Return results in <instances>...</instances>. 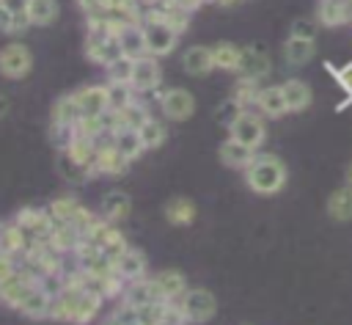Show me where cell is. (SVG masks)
<instances>
[{
    "label": "cell",
    "mask_w": 352,
    "mask_h": 325,
    "mask_svg": "<svg viewBox=\"0 0 352 325\" xmlns=\"http://www.w3.org/2000/svg\"><path fill=\"white\" fill-rule=\"evenodd\" d=\"M104 297L85 286H63L50 306V319L69 322V325H88L96 319Z\"/></svg>",
    "instance_id": "6da1fadb"
},
{
    "label": "cell",
    "mask_w": 352,
    "mask_h": 325,
    "mask_svg": "<svg viewBox=\"0 0 352 325\" xmlns=\"http://www.w3.org/2000/svg\"><path fill=\"white\" fill-rule=\"evenodd\" d=\"M245 174V185L258 193V196H275L286 187V179H289V171L283 165L280 157L275 154H258L250 160V165L242 171Z\"/></svg>",
    "instance_id": "7a4b0ae2"
},
{
    "label": "cell",
    "mask_w": 352,
    "mask_h": 325,
    "mask_svg": "<svg viewBox=\"0 0 352 325\" xmlns=\"http://www.w3.org/2000/svg\"><path fill=\"white\" fill-rule=\"evenodd\" d=\"M176 306H179V314H182V319L187 325H204V322H209L217 314V297L209 289H204V286L187 289L176 300Z\"/></svg>",
    "instance_id": "3957f363"
},
{
    "label": "cell",
    "mask_w": 352,
    "mask_h": 325,
    "mask_svg": "<svg viewBox=\"0 0 352 325\" xmlns=\"http://www.w3.org/2000/svg\"><path fill=\"white\" fill-rule=\"evenodd\" d=\"M228 138H234V140H239V143H245V146H250V149H258L261 143H264V138H267V124H264V118L258 116V113H250V110H242L231 124H228Z\"/></svg>",
    "instance_id": "277c9868"
},
{
    "label": "cell",
    "mask_w": 352,
    "mask_h": 325,
    "mask_svg": "<svg viewBox=\"0 0 352 325\" xmlns=\"http://www.w3.org/2000/svg\"><path fill=\"white\" fill-rule=\"evenodd\" d=\"M33 286H38V278H36L25 264L16 262V270L0 284V303L8 306V308H16V306L22 303V297H25Z\"/></svg>",
    "instance_id": "5b68a950"
},
{
    "label": "cell",
    "mask_w": 352,
    "mask_h": 325,
    "mask_svg": "<svg viewBox=\"0 0 352 325\" xmlns=\"http://www.w3.org/2000/svg\"><path fill=\"white\" fill-rule=\"evenodd\" d=\"M33 69V55L25 44L19 41H11L0 50V74L8 77V80H22L28 77Z\"/></svg>",
    "instance_id": "8992f818"
},
{
    "label": "cell",
    "mask_w": 352,
    "mask_h": 325,
    "mask_svg": "<svg viewBox=\"0 0 352 325\" xmlns=\"http://www.w3.org/2000/svg\"><path fill=\"white\" fill-rule=\"evenodd\" d=\"M11 223H16L30 240H44L55 220H52V215L44 207H22V209L14 212Z\"/></svg>",
    "instance_id": "52a82bcc"
},
{
    "label": "cell",
    "mask_w": 352,
    "mask_h": 325,
    "mask_svg": "<svg viewBox=\"0 0 352 325\" xmlns=\"http://www.w3.org/2000/svg\"><path fill=\"white\" fill-rule=\"evenodd\" d=\"M140 28H143V41H146V55L162 58V55H168V52L176 47V39H179V36H176L168 25L146 19V22H140Z\"/></svg>",
    "instance_id": "ba28073f"
},
{
    "label": "cell",
    "mask_w": 352,
    "mask_h": 325,
    "mask_svg": "<svg viewBox=\"0 0 352 325\" xmlns=\"http://www.w3.org/2000/svg\"><path fill=\"white\" fill-rule=\"evenodd\" d=\"M160 110L170 121H187L195 113V99L184 88H168L160 94Z\"/></svg>",
    "instance_id": "9c48e42d"
},
{
    "label": "cell",
    "mask_w": 352,
    "mask_h": 325,
    "mask_svg": "<svg viewBox=\"0 0 352 325\" xmlns=\"http://www.w3.org/2000/svg\"><path fill=\"white\" fill-rule=\"evenodd\" d=\"M162 80V72H160V63L157 58L151 55H143V58H135L132 61V91L135 94H148V91H157Z\"/></svg>",
    "instance_id": "30bf717a"
},
{
    "label": "cell",
    "mask_w": 352,
    "mask_h": 325,
    "mask_svg": "<svg viewBox=\"0 0 352 325\" xmlns=\"http://www.w3.org/2000/svg\"><path fill=\"white\" fill-rule=\"evenodd\" d=\"M85 58L96 66H107L113 63L116 58H121V50H118V41L116 36H104V33H88L85 36Z\"/></svg>",
    "instance_id": "8fae6325"
},
{
    "label": "cell",
    "mask_w": 352,
    "mask_h": 325,
    "mask_svg": "<svg viewBox=\"0 0 352 325\" xmlns=\"http://www.w3.org/2000/svg\"><path fill=\"white\" fill-rule=\"evenodd\" d=\"M272 72V61L261 47H242L239 50V66L236 74L239 77H250V80H264Z\"/></svg>",
    "instance_id": "7c38bea8"
},
{
    "label": "cell",
    "mask_w": 352,
    "mask_h": 325,
    "mask_svg": "<svg viewBox=\"0 0 352 325\" xmlns=\"http://www.w3.org/2000/svg\"><path fill=\"white\" fill-rule=\"evenodd\" d=\"M151 284L160 295V300H168V303H176L184 292H187V278L182 270L176 267H165V270H157L151 275Z\"/></svg>",
    "instance_id": "4fadbf2b"
},
{
    "label": "cell",
    "mask_w": 352,
    "mask_h": 325,
    "mask_svg": "<svg viewBox=\"0 0 352 325\" xmlns=\"http://www.w3.org/2000/svg\"><path fill=\"white\" fill-rule=\"evenodd\" d=\"M113 267H116V273H118L124 281H138V278H146V273H148V259H146V253H143L140 248L126 245V248L113 259Z\"/></svg>",
    "instance_id": "5bb4252c"
},
{
    "label": "cell",
    "mask_w": 352,
    "mask_h": 325,
    "mask_svg": "<svg viewBox=\"0 0 352 325\" xmlns=\"http://www.w3.org/2000/svg\"><path fill=\"white\" fill-rule=\"evenodd\" d=\"M126 165H129V160H126V157L113 146V140H110V138L99 140V146H96V160H94V174L118 176V174H124V171H126Z\"/></svg>",
    "instance_id": "9a60e30c"
},
{
    "label": "cell",
    "mask_w": 352,
    "mask_h": 325,
    "mask_svg": "<svg viewBox=\"0 0 352 325\" xmlns=\"http://www.w3.org/2000/svg\"><path fill=\"white\" fill-rule=\"evenodd\" d=\"M74 99H77V107H80V118H96L104 110H110L104 85H85V88L74 91Z\"/></svg>",
    "instance_id": "2e32d148"
},
{
    "label": "cell",
    "mask_w": 352,
    "mask_h": 325,
    "mask_svg": "<svg viewBox=\"0 0 352 325\" xmlns=\"http://www.w3.org/2000/svg\"><path fill=\"white\" fill-rule=\"evenodd\" d=\"M280 94L286 99V110L289 113H302L311 107L314 102V91L305 80H297V77H289L286 83H280Z\"/></svg>",
    "instance_id": "e0dca14e"
},
{
    "label": "cell",
    "mask_w": 352,
    "mask_h": 325,
    "mask_svg": "<svg viewBox=\"0 0 352 325\" xmlns=\"http://www.w3.org/2000/svg\"><path fill=\"white\" fill-rule=\"evenodd\" d=\"M157 300H160V295H157L151 278H138V281H126L124 284V292H121V303L124 306L146 308V306H151Z\"/></svg>",
    "instance_id": "ac0fdd59"
},
{
    "label": "cell",
    "mask_w": 352,
    "mask_h": 325,
    "mask_svg": "<svg viewBox=\"0 0 352 325\" xmlns=\"http://www.w3.org/2000/svg\"><path fill=\"white\" fill-rule=\"evenodd\" d=\"M253 107L258 110L261 118H280V116L289 113V110H286V99H283V94H280V85H261V91H258Z\"/></svg>",
    "instance_id": "d6986e66"
},
{
    "label": "cell",
    "mask_w": 352,
    "mask_h": 325,
    "mask_svg": "<svg viewBox=\"0 0 352 325\" xmlns=\"http://www.w3.org/2000/svg\"><path fill=\"white\" fill-rule=\"evenodd\" d=\"M217 154H220V162H223L226 168L245 171V168L250 165V160L256 157V149H250V146H245V143H239V140L228 138V140H223V143H220Z\"/></svg>",
    "instance_id": "ffe728a7"
},
{
    "label": "cell",
    "mask_w": 352,
    "mask_h": 325,
    "mask_svg": "<svg viewBox=\"0 0 352 325\" xmlns=\"http://www.w3.org/2000/svg\"><path fill=\"white\" fill-rule=\"evenodd\" d=\"M58 253H74V248L80 245V240H82V234H80V229H74L72 223H63V220H55L52 223V229H50V234L44 237Z\"/></svg>",
    "instance_id": "44dd1931"
},
{
    "label": "cell",
    "mask_w": 352,
    "mask_h": 325,
    "mask_svg": "<svg viewBox=\"0 0 352 325\" xmlns=\"http://www.w3.org/2000/svg\"><path fill=\"white\" fill-rule=\"evenodd\" d=\"M50 306H52V295L44 292L41 286H33L22 297V303L16 306V311L22 317H28V319H50Z\"/></svg>",
    "instance_id": "7402d4cb"
},
{
    "label": "cell",
    "mask_w": 352,
    "mask_h": 325,
    "mask_svg": "<svg viewBox=\"0 0 352 325\" xmlns=\"http://www.w3.org/2000/svg\"><path fill=\"white\" fill-rule=\"evenodd\" d=\"M349 6H352V0H319V3H316V22H319L322 28L346 25V19H349Z\"/></svg>",
    "instance_id": "603a6c76"
},
{
    "label": "cell",
    "mask_w": 352,
    "mask_h": 325,
    "mask_svg": "<svg viewBox=\"0 0 352 325\" xmlns=\"http://www.w3.org/2000/svg\"><path fill=\"white\" fill-rule=\"evenodd\" d=\"M324 209H327V218L336 220V223L352 220V187H349L346 182H344L341 187H336V190L327 196Z\"/></svg>",
    "instance_id": "cb8c5ba5"
},
{
    "label": "cell",
    "mask_w": 352,
    "mask_h": 325,
    "mask_svg": "<svg viewBox=\"0 0 352 325\" xmlns=\"http://www.w3.org/2000/svg\"><path fill=\"white\" fill-rule=\"evenodd\" d=\"M182 66H184V72L192 74V77H204V74H209V72L214 69L212 47H201V44L187 47L184 55H182Z\"/></svg>",
    "instance_id": "d4e9b609"
},
{
    "label": "cell",
    "mask_w": 352,
    "mask_h": 325,
    "mask_svg": "<svg viewBox=\"0 0 352 325\" xmlns=\"http://www.w3.org/2000/svg\"><path fill=\"white\" fill-rule=\"evenodd\" d=\"M116 41H118V50L124 58L135 61V58H143L146 55V41H143V28L140 25H126L116 33Z\"/></svg>",
    "instance_id": "484cf974"
},
{
    "label": "cell",
    "mask_w": 352,
    "mask_h": 325,
    "mask_svg": "<svg viewBox=\"0 0 352 325\" xmlns=\"http://www.w3.org/2000/svg\"><path fill=\"white\" fill-rule=\"evenodd\" d=\"M129 212H132V201H129V196H126L124 190H113V193H107V196L102 198L99 215H102L107 223H118V220H124Z\"/></svg>",
    "instance_id": "4316f807"
},
{
    "label": "cell",
    "mask_w": 352,
    "mask_h": 325,
    "mask_svg": "<svg viewBox=\"0 0 352 325\" xmlns=\"http://www.w3.org/2000/svg\"><path fill=\"white\" fill-rule=\"evenodd\" d=\"M314 55H316V44H314V39H297V36H289L286 44H283V61H286L289 66H305Z\"/></svg>",
    "instance_id": "83f0119b"
},
{
    "label": "cell",
    "mask_w": 352,
    "mask_h": 325,
    "mask_svg": "<svg viewBox=\"0 0 352 325\" xmlns=\"http://www.w3.org/2000/svg\"><path fill=\"white\" fill-rule=\"evenodd\" d=\"M58 0H28L25 3V17L33 28H44L52 25L58 19Z\"/></svg>",
    "instance_id": "f1b7e54d"
},
{
    "label": "cell",
    "mask_w": 352,
    "mask_h": 325,
    "mask_svg": "<svg viewBox=\"0 0 352 325\" xmlns=\"http://www.w3.org/2000/svg\"><path fill=\"white\" fill-rule=\"evenodd\" d=\"M80 121V107L74 94H63L55 99L52 113H50V124H60V127H74Z\"/></svg>",
    "instance_id": "f546056e"
},
{
    "label": "cell",
    "mask_w": 352,
    "mask_h": 325,
    "mask_svg": "<svg viewBox=\"0 0 352 325\" xmlns=\"http://www.w3.org/2000/svg\"><path fill=\"white\" fill-rule=\"evenodd\" d=\"M165 220L170 226H190L195 220V204L187 198V196H176L165 204Z\"/></svg>",
    "instance_id": "4dcf8cb0"
},
{
    "label": "cell",
    "mask_w": 352,
    "mask_h": 325,
    "mask_svg": "<svg viewBox=\"0 0 352 325\" xmlns=\"http://www.w3.org/2000/svg\"><path fill=\"white\" fill-rule=\"evenodd\" d=\"M28 245H30V237L16 223H6L3 226V234H0V251L3 253H8V256L16 259V256H25Z\"/></svg>",
    "instance_id": "1f68e13d"
},
{
    "label": "cell",
    "mask_w": 352,
    "mask_h": 325,
    "mask_svg": "<svg viewBox=\"0 0 352 325\" xmlns=\"http://www.w3.org/2000/svg\"><path fill=\"white\" fill-rule=\"evenodd\" d=\"M138 138H140V143H143V151H151V149H160V146L165 143L168 129H165V124H162L160 118L148 116V118L138 127Z\"/></svg>",
    "instance_id": "d6a6232c"
},
{
    "label": "cell",
    "mask_w": 352,
    "mask_h": 325,
    "mask_svg": "<svg viewBox=\"0 0 352 325\" xmlns=\"http://www.w3.org/2000/svg\"><path fill=\"white\" fill-rule=\"evenodd\" d=\"M113 116H116V129H138L151 113H148V107L143 102L135 99L132 105H126L121 110H113Z\"/></svg>",
    "instance_id": "836d02e7"
},
{
    "label": "cell",
    "mask_w": 352,
    "mask_h": 325,
    "mask_svg": "<svg viewBox=\"0 0 352 325\" xmlns=\"http://www.w3.org/2000/svg\"><path fill=\"white\" fill-rule=\"evenodd\" d=\"M55 168H58V174H60L63 179H69V182H77V185L94 176V168H88V165L77 162V160H74L72 154H66V151H60V154L55 157Z\"/></svg>",
    "instance_id": "e575fe53"
},
{
    "label": "cell",
    "mask_w": 352,
    "mask_h": 325,
    "mask_svg": "<svg viewBox=\"0 0 352 325\" xmlns=\"http://www.w3.org/2000/svg\"><path fill=\"white\" fill-rule=\"evenodd\" d=\"M96 146H99V140H94V138H85V135H77V132H74V138L69 140V146H66L63 151H66V154H72L77 162H82V165H88V168H94Z\"/></svg>",
    "instance_id": "d590c367"
},
{
    "label": "cell",
    "mask_w": 352,
    "mask_h": 325,
    "mask_svg": "<svg viewBox=\"0 0 352 325\" xmlns=\"http://www.w3.org/2000/svg\"><path fill=\"white\" fill-rule=\"evenodd\" d=\"M110 140H113V146H116L129 162L143 154V143H140V138H138V129H116V132L110 135Z\"/></svg>",
    "instance_id": "8d00e7d4"
},
{
    "label": "cell",
    "mask_w": 352,
    "mask_h": 325,
    "mask_svg": "<svg viewBox=\"0 0 352 325\" xmlns=\"http://www.w3.org/2000/svg\"><path fill=\"white\" fill-rule=\"evenodd\" d=\"M258 91H261V83H258V80L236 77V83H234V88H231V99H234L242 110H248V107H253V105H256Z\"/></svg>",
    "instance_id": "74e56055"
},
{
    "label": "cell",
    "mask_w": 352,
    "mask_h": 325,
    "mask_svg": "<svg viewBox=\"0 0 352 325\" xmlns=\"http://www.w3.org/2000/svg\"><path fill=\"white\" fill-rule=\"evenodd\" d=\"M212 61H214V69L236 72V66H239V47L231 44V41H220V44L212 47Z\"/></svg>",
    "instance_id": "f35d334b"
},
{
    "label": "cell",
    "mask_w": 352,
    "mask_h": 325,
    "mask_svg": "<svg viewBox=\"0 0 352 325\" xmlns=\"http://www.w3.org/2000/svg\"><path fill=\"white\" fill-rule=\"evenodd\" d=\"M104 91H107V107L110 110H121L138 99V94L132 91L129 83H107Z\"/></svg>",
    "instance_id": "ab89813d"
},
{
    "label": "cell",
    "mask_w": 352,
    "mask_h": 325,
    "mask_svg": "<svg viewBox=\"0 0 352 325\" xmlns=\"http://www.w3.org/2000/svg\"><path fill=\"white\" fill-rule=\"evenodd\" d=\"M80 204H77V198L74 196H58V198H52L50 201V207H47V212L52 215V220H69L72 215H74V209H77Z\"/></svg>",
    "instance_id": "60d3db41"
},
{
    "label": "cell",
    "mask_w": 352,
    "mask_h": 325,
    "mask_svg": "<svg viewBox=\"0 0 352 325\" xmlns=\"http://www.w3.org/2000/svg\"><path fill=\"white\" fill-rule=\"evenodd\" d=\"M104 72H107V83H132V61L124 55L107 63Z\"/></svg>",
    "instance_id": "b9f144b4"
},
{
    "label": "cell",
    "mask_w": 352,
    "mask_h": 325,
    "mask_svg": "<svg viewBox=\"0 0 352 325\" xmlns=\"http://www.w3.org/2000/svg\"><path fill=\"white\" fill-rule=\"evenodd\" d=\"M30 28L25 14H11L8 8L0 6V33H25Z\"/></svg>",
    "instance_id": "7bdbcfd3"
},
{
    "label": "cell",
    "mask_w": 352,
    "mask_h": 325,
    "mask_svg": "<svg viewBox=\"0 0 352 325\" xmlns=\"http://www.w3.org/2000/svg\"><path fill=\"white\" fill-rule=\"evenodd\" d=\"M102 325H143L140 322V308H132V306H118L110 311V317L102 322Z\"/></svg>",
    "instance_id": "ee69618b"
},
{
    "label": "cell",
    "mask_w": 352,
    "mask_h": 325,
    "mask_svg": "<svg viewBox=\"0 0 352 325\" xmlns=\"http://www.w3.org/2000/svg\"><path fill=\"white\" fill-rule=\"evenodd\" d=\"M74 138V127H60V124H50V143L63 151L69 146V140Z\"/></svg>",
    "instance_id": "f6af8a7d"
},
{
    "label": "cell",
    "mask_w": 352,
    "mask_h": 325,
    "mask_svg": "<svg viewBox=\"0 0 352 325\" xmlns=\"http://www.w3.org/2000/svg\"><path fill=\"white\" fill-rule=\"evenodd\" d=\"M316 30H319V22H314V19H294L289 36H297V39H314V41H316Z\"/></svg>",
    "instance_id": "bcb514c9"
},
{
    "label": "cell",
    "mask_w": 352,
    "mask_h": 325,
    "mask_svg": "<svg viewBox=\"0 0 352 325\" xmlns=\"http://www.w3.org/2000/svg\"><path fill=\"white\" fill-rule=\"evenodd\" d=\"M239 113H242V107H239V105H236V102L228 96V99H226V102L217 107V121H223V124L228 127V124H231V121H234Z\"/></svg>",
    "instance_id": "7dc6e473"
},
{
    "label": "cell",
    "mask_w": 352,
    "mask_h": 325,
    "mask_svg": "<svg viewBox=\"0 0 352 325\" xmlns=\"http://www.w3.org/2000/svg\"><path fill=\"white\" fill-rule=\"evenodd\" d=\"M333 77H336V83L344 88V94L352 99V61L344 63L341 69H333Z\"/></svg>",
    "instance_id": "c3c4849f"
},
{
    "label": "cell",
    "mask_w": 352,
    "mask_h": 325,
    "mask_svg": "<svg viewBox=\"0 0 352 325\" xmlns=\"http://www.w3.org/2000/svg\"><path fill=\"white\" fill-rule=\"evenodd\" d=\"M14 270H16V259L0 251V284H3V281H6V278L14 273Z\"/></svg>",
    "instance_id": "681fc988"
},
{
    "label": "cell",
    "mask_w": 352,
    "mask_h": 325,
    "mask_svg": "<svg viewBox=\"0 0 352 325\" xmlns=\"http://www.w3.org/2000/svg\"><path fill=\"white\" fill-rule=\"evenodd\" d=\"M25 3L28 0H0V6L8 8L11 14H25Z\"/></svg>",
    "instance_id": "f907efd6"
},
{
    "label": "cell",
    "mask_w": 352,
    "mask_h": 325,
    "mask_svg": "<svg viewBox=\"0 0 352 325\" xmlns=\"http://www.w3.org/2000/svg\"><path fill=\"white\" fill-rule=\"evenodd\" d=\"M11 110V102H8V96L0 91V118H6V113Z\"/></svg>",
    "instance_id": "816d5d0a"
},
{
    "label": "cell",
    "mask_w": 352,
    "mask_h": 325,
    "mask_svg": "<svg viewBox=\"0 0 352 325\" xmlns=\"http://www.w3.org/2000/svg\"><path fill=\"white\" fill-rule=\"evenodd\" d=\"M346 185H349V187H352V162H349V165H346Z\"/></svg>",
    "instance_id": "f5cc1de1"
},
{
    "label": "cell",
    "mask_w": 352,
    "mask_h": 325,
    "mask_svg": "<svg viewBox=\"0 0 352 325\" xmlns=\"http://www.w3.org/2000/svg\"><path fill=\"white\" fill-rule=\"evenodd\" d=\"M77 3H80V8H82V11H85V8L91 6V0H77Z\"/></svg>",
    "instance_id": "db71d44e"
},
{
    "label": "cell",
    "mask_w": 352,
    "mask_h": 325,
    "mask_svg": "<svg viewBox=\"0 0 352 325\" xmlns=\"http://www.w3.org/2000/svg\"><path fill=\"white\" fill-rule=\"evenodd\" d=\"M3 226H6V223H3V220H0V234H3Z\"/></svg>",
    "instance_id": "11a10c76"
}]
</instances>
